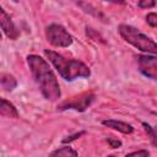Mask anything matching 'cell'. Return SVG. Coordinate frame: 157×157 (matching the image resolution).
Returning a JSON list of instances; mask_svg holds the SVG:
<instances>
[{
	"label": "cell",
	"instance_id": "cell-1",
	"mask_svg": "<svg viewBox=\"0 0 157 157\" xmlns=\"http://www.w3.org/2000/svg\"><path fill=\"white\" fill-rule=\"evenodd\" d=\"M27 64L42 96L50 102H56L60 96V85L48 61L37 54L27 55Z\"/></svg>",
	"mask_w": 157,
	"mask_h": 157
},
{
	"label": "cell",
	"instance_id": "cell-2",
	"mask_svg": "<svg viewBox=\"0 0 157 157\" xmlns=\"http://www.w3.org/2000/svg\"><path fill=\"white\" fill-rule=\"evenodd\" d=\"M44 55L49 61L53 64V66L56 69L59 75L65 80V81H74L78 77H90L91 76V70L90 67L76 59H66L61 54L45 49Z\"/></svg>",
	"mask_w": 157,
	"mask_h": 157
},
{
	"label": "cell",
	"instance_id": "cell-3",
	"mask_svg": "<svg viewBox=\"0 0 157 157\" xmlns=\"http://www.w3.org/2000/svg\"><path fill=\"white\" fill-rule=\"evenodd\" d=\"M118 32L125 42H128L136 49H139L146 54L157 55V43L153 42L146 34H144L142 32H140L136 27L121 23L118 27Z\"/></svg>",
	"mask_w": 157,
	"mask_h": 157
},
{
	"label": "cell",
	"instance_id": "cell-4",
	"mask_svg": "<svg viewBox=\"0 0 157 157\" xmlns=\"http://www.w3.org/2000/svg\"><path fill=\"white\" fill-rule=\"evenodd\" d=\"M45 38L52 45L60 47V48L70 47L74 42L72 36L66 31V28L58 23H52V25L47 26Z\"/></svg>",
	"mask_w": 157,
	"mask_h": 157
},
{
	"label": "cell",
	"instance_id": "cell-5",
	"mask_svg": "<svg viewBox=\"0 0 157 157\" xmlns=\"http://www.w3.org/2000/svg\"><path fill=\"white\" fill-rule=\"evenodd\" d=\"M94 93L93 92H85L78 96H75L70 98L69 101H64L58 105L59 110H65V109H74L77 112H85L94 101Z\"/></svg>",
	"mask_w": 157,
	"mask_h": 157
},
{
	"label": "cell",
	"instance_id": "cell-6",
	"mask_svg": "<svg viewBox=\"0 0 157 157\" xmlns=\"http://www.w3.org/2000/svg\"><path fill=\"white\" fill-rule=\"evenodd\" d=\"M139 71L147 78L157 81V55L141 54L137 56Z\"/></svg>",
	"mask_w": 157,
	"mask_h": 157
},
{
	"label": "cell",
	"instance_id": "cell-7",
	"mask_svg": "<svg viewBox=\"0 0 157 157\" xmlns=\"http://www.w3.org/2000/svg\"><path fill=\"white\" fill-rule=\"evenodd\" d=\"M0 23H1V29L4 32V34L12 39V40H16L20 36V32L17 29V27L15 26V23L12 22L11 17L6 13V11L4 9L0 10Z\"/></svg>",
	"mask_w": 157,
	"mask_h": 157
},
{
	"label": "cell",
	"instance_id": "cell-8",
	"mask_svg": "<svg viewBox=\"0 0 157 157\" xmlns=\"http://www.w3.org/2000/svg\"><path fill=\"white\" fill-rule=\"evenodd\" d=\"M102 124L107 128H110V129L117 130V131L123 132V134L134 132V126L125 123V121H120V120H115V119H105V120L102 121Z\"/></svg>",
	"mask_w": 157,
	"mask_h": 157
},
{
	"label": "cell",
	"instance_id": "cell-9",
	"mask_svg": "<svg viewBox=\"0 0 157 157\" xmlns=\"http://www.w3.org/2000/svg\"><path fill=\"white\" fill-rule=\"evenodd\" d=\"M0 114L2 117H7V118H18V112L16 109V107L7 99L1 98L0 99Z\"/></svg>",
	"mask_w": 157,
	"mask_h": 157
},
{
	"label": "cell",
	"instance_id": "cell-10",
	"mask_svg": "<svg viewBox=\"0 0 157 157\" xmlns=\"http://www.w3.org/2000/svg\"><path fill=\"white\" fill-rule=\"evenodd\" d=\"M0 83H1V87L4 88V91H7V92L13 91L16 88V86H17L16 78L10 74H1Z\"/></svg>",
	"mask_w": 157,
	"mask_h": 157
},
{
	"label": "cell",
	"instance_id": "cell-11",
	"mask_svg": "<svg viewBox=\"0 0 157 157\" xmlns=\"http://www.w3.org/2000/svg\"><path fill=\"white\" fill-rule=\"evenodd\" d=\"M77 155H78L77 151H75L70 146H63L50 152V156H59V157H76Z\"/></svg>",
	"mask_w": 157,
	"mask_h": 157
},
{
	"label": "cell",
	"instance_id": "cell-12",
	"mask_svg": "<svg viewBox=\"0 0 157 157\" xmlns=\"http://www.w3.org/2000/svg\"><path fill=\"white\" fill-rule=\"evenodd\" d=\"M142 126H144L145 131L147 132L151 142L157 147V125L156 126H152V125H150V124H147V123L144 121L142 123Z\"/></svg>",
	"mask_w": 157,
	"mask_h": 157
},
{
	"label": "cell",
	"instance_id": "cell-13",
	"mask_svg": "<svg viewBox=\"0 0 157 157\" xmlns=\"http://www.w3.org/2000/svg\"><path fill=\"white\" fill-rule=\"evenodd\" d=\"M85 134H86V131H78V132H75V134H72V135H69V136L64 137V139L61 140V142H63V144H70L71 141L77 140L80 136H82V135H85Z\"/></svg>",
	"mask_w": 157,
	"mask_h": 157
},
{
	"label": "cell",
	"instance_id": "cell-14",
	"mask_svg": "<svg viewBox=\"0 0 157 157\" xmlns=\"http://www.w3.org/2000/svg\"><path fill=\"white\" fill-rule=\"evenodd\" d=\"M146 22L151 27H157V13L156 12H148L146 15Z\"/></svg>",
	"mask_w": 157,
	"mask_h": 157
},
{
	"label": "cell",
	"instance_id": "cell-15",
	"mask_svg": "<svg viewBox=\"0 0 157 157\" xmlns=\"http://www.w3.org/2000/svg\"><path fill=\"white\" fill-rule=\"evenodd\" d=\"M156 5V0H139L137 6L141 9H151L155 7Z\"/></svg>",
	"mask_w": 157,
	"mask_h": 157
},
{
	"label": "cell",
	"instance_id": "cell-16",
	"mask_svg": "<svg viewBox=\"0 0 157 157\" xmlns=\"http://www.w3.org/2000/svg\"><path fill=\"white\" fill-rule=\"evenodd\" d=\"M105 141L108 142V145H109L112 148H119V147H121V145H123V142H121L119 139H115V137H107Z\"/></svg>",
	"mask_w": 157,
	"mask_h": 157
},
{
	"label": "cell",
	"instance_id": "cell-17",
	"mask_svg": "<svg viewBox=\"0 0 157 157\" xmlns=\"http://www.w3.org/2000/svg\"><path fill=\"white\" fill-rule=\"evenodd\" d=\"M128 156H150V152L147 150H137V151L128 153Z\"/></svg>",
	"mask_w": 157,
	"mask_h": 157
},
{
	"label": "cell",
	"instance_id": "cell-18",
	"mask_svg": "<svg viewBox=\"0 0 157 157\" xmlns=\"http://www.w3.org/2000/svg\"><path fill=\"white\" fill-rule=\"evenodd\" d=\"M104 1L113 2V4H119V5H125V4H126V1H125V0H104Z\"/></svg>",
	"mask_w": 157,
	"mask_h": 157
}]
</instances>
